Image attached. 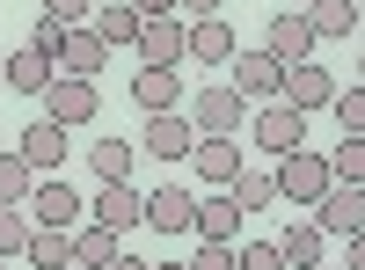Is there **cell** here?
I'll list each match as a JSON object with an SVG mask.
<instances>
[{"label": "cell", "instance_id": "1", "mask_svg": "<svg viewBox=\"0 0 365 270\" xmlns=\"http://www.w3.org/2000/svg\"><path fill=\"white\" fill-rule=\"evenodd\" d=\"M197 125V139H234L241 125H249V95H241L234 81H205L197 95H190V110H182Z\"/></svg>", "mask_w": 365, "mask_h": 270}, {"label": "cell", "instance_id": "2", "mask_svg": "<svg viewBox=\"0 0 365 270\" xmlns=\"http://www.w3.org/2000/svg\"><path fill=\"white\" fill-rule=\"evenodd\" d=\"M329 183H336V168H329V154H314V146H299V154L278 161V197H292V204H322Z\"/></svg>", "mask_w": 365, "mask_h": 270}, {"label": "cell", "instance_id": "3", "mask_svg": "<svg viewBox=\"0 0 365 270\" xmlns=\"http://www.w3.org/2000/svg\"><path fill=\"white\" fill-rule=\"evenodd\" d=\"M96 110H103V88L96 81H73V73H58L51 88H44V117H51V125H96Z\"/></svg>", "mask_w": 365, "mask_h": 270}, {"label": "cell", "instance_id": "4", "mask_svg": "<svg viewBox=\"0 0 365 270\" xmlns=\"http://www.w3.org/2000/svg\"><path fill=\"white\" fill-rule=\"evenodd\" d=\"M336 73H329V66H314V58H299V66H285V88H278V103H292L299 117H307V110H329V103H336Z\"/></svg>", "mask_w": 365, "mask_h": 270}, {"label": "cell", "instance_id": "5", "mask_svg": "<svg viewBox=\"0 0 365 270\" xmlns=\"http://www.w3.org/2000/svg\"><path fill=\"white\" fill-rule=\"evenodd\" d=\"M88 212H96V227H110L117 242H125L132 227H146V190H132V183H103L96 197H88Z\"/></svg>", "mask_w": 365, "mask_h": 270}, {"label": "cell", "instance_id": "6", "mask_svg": "<svg viewBox=\"0 0 365 270\" xmlns=\"http://www.w3.org/2000/svg\"><path fill=\"white\" fill-rule=\"evenodd\" d=\"M249 139L270 146V154L285 161V154H299V146H307V117H299L292 103H270L263 117H249Z\"/></svg>", "mask_w": 365, "mask_h": 270}, {"label": "cell", "instance_id": "7", "mask_svg": "<svg viewBox=\"0 0 365 270\" xmlns=\"http://www.w3.org/2000/svg\"><path fill=\"white\" fill-rule=\"evenodd\" d=\"M314 29H307V15H299V8H285V15H270L263 22V51L270 58H278V66H299V58H314Z\"/></svg>", "mask_w": 365, "mask_h": 270}, {"label": "cell", "instance_id": "8", "mask_svg": "<svg viewBox=\"0 0 365 270\" xmlns=\"http://www.w3.org/2000/svg\"><path fill=\"white\" fill-rule=\"evenodd\" d=\"M314 227H322V234H336V242L365 234V190H358V183H329V197L314 204Z\"/></svg>", "mask_w": 365, "mask_h": 270}, {"label": "cell", "instance_id": "9", "mask_svg": "<svg viewBox=\"0 0 365 270\" xmlns=\"http://www.w3.org/2000/svg\"><path fill=\"white\" fill-rule=\"evenodd\" d=\"M29 219L37 227H81V190L66 175H37V190H29Z\"/></svg>", "mask_w": 365, "mask_h": 270}, {"label": "cell", "instance_id": "10", "mask_svg": "<svg viewBox=\"0 0 365 270\" xmlns=\"http://www.w3.org/2000/svg\"><path fill=\"white\" fill-rule=\"evenodd\" d=\"M139 139H146V154H161V161H190V146H197V125H190L182 110H154Z\"/></svg>", "mask_w": 365, "mask_h": 270}, {"label": "cell", "instance_id": "11", "mask_svg": "<svg viewBox=\"0 0 365 270\" xmlns=\"http://www.w3.org/2000/svg\"><path fill=\"white\" fill-rule=\"evenodd\" d=\"M66 125H51V117H37V125H29L22 132V146H15V154L29 161V168H37V175H66Z\"/></svg>", "mask_w": 365, "mask_h": 270}, {"label": "cell", "instance_id": "12", "mask_svg": "<svg viewBox=\"0 0 365 270\" xmlns=\"http://www.w3.org/2000/svg\"><path fill=\"white\" fill-rule=\"evenodd\" d=\"M182 44H190V22H175V15H154L139 29V66H175Z\"/></svg>", "mask_w": 365, "mask_h": 270}, {"label": "cell", "instance_id": "13", "mask_svg": "<svg viewBox=\"0 0 365 270\" xmlns=\"http://www.w3.org/2000/svg\"><path fill=\"white\" fill-rule=\"evenodd\" d=\"M103 66H110V44H103L88 22H73V29H66V51H58V73H73V81H96Z\"/></svg>", "mask_w": 365, "mask_h": 270}, {"label": "cell", "instance_id": "14", "mask_svg": "<svg viewBox=\"0 0 365 270\" xmlns=\"http://www.w3.org/2000/svg\"><path fill=\"white\" fill-rule=\"evenodd\" d=\"M182 58H197V66H227V58H234V22L197 15V22H190V44H182Z\"/></svg>", "mask_w": 365, "mask_h": 270}, {"label": "cell", "instance_id": "15", "mask_svg": "<svg viewBox=\"0 0 365 270\" xmlns=\"http://www.w3.org/2000/svg\"><path fill=\"white\" fill-rule=\"evenodd\" d=\"M146 227L154 234H190L197 227V197L190 190H146Z\"/></svg>", "mask_w": 365, "mask_h": 270}, {"label": "cell", "instance_id": "16", "mask_svg": "<svg viewBox=\"0 0 365 270\" xmlns=\"http://www.w3.org/2000/svg\"><path fill=\"white\" fill-rule=\"evenodd\" d=\"M234 88H241V95H278V88H285V66H278L263 44H256V51H234Z\"/></svg>", "mask_w": 365, "mask_h": 270}, {"label": "cell", "instance_id": "17", "mask_svg": "<svg viewBox=\"0 0 365 270\" xmlns=\"http://www.w3.org/2000/svg\"><path fill=\"white\" fill-rule=\"evenodd\" d=\"M0 81H8L15 95H44V88L58 81V66H51L44 51H29V44H22V51H8V66H0Z\"/></svg>", "mask_w": 365, "mask_h": 270}, {"label": "cell", "instance_id": "18", "mask_svg": "<svg viewBox=\"0 0 365 270\" xmlns=\"http://www.w3.org/2000/svg\"><path fill=\"white\" fill-rule=\"evenodd\" d=\"M190 168L205 175V183H234L249 161H241V139H197L190 146Z\"/></svg>", "mask_w": 365, "mask_h": 270}, {"label": "cell", "instance_id": "19", "mask_svg": "<svg viewBox=\"0 0 365 270\" xmlns=\"http://www.w3.org/2000/svg\"><path fill=\"white\" fill-rule=\"evenodd\" d=\"M241 219H249V212H241V204L234 197H197V242H241Z\"/></svg>", "mask_w": 365, "mask_h": 270}, {"label": "cell", "instance_id": "20", "mask_svg": "<svg viewBox=\"0 0 365 270\" xmlns=\"http://www.w3.org/2000/svg\"><path fill=\"white\" fill-rule=\"evenodd\" d=\"M132 103L154 117V110H175L182 103V81H175V66H139V81H132Z\"/></svg>", "mask_w": 365, "mask_h": 270}, {"label": "cell", "instance_id": "21", "mask_svg": "<svg viewBox=\"0 0 365 270\" xmlns=\"http://www.w3.org/2000/svg\"><path fill=\"white\" fill-rule=\"evenodd\" d=\"M88 29H96V37H103L110 51H125V44H139V29H146V15H139L132 0H125V8H96V15H88Z\"/></svg>", "mask_w": 365, "mask_h": 270}, {"label": "cell", "instance_id": "22", "mask_svg": "<svg viewBox=\"0 0 365 270\" xmlns=\"http://www.w3.org/2000/svg\"><path fill=\"white\" fill-rule=\"evenodd\" d=\"M37 270H66L73 263V227H29V249H22Z\"/></svg>", "mask_w": 365, "mask_h": 270}, {"label": "cell", "instance_id": "23", "mask_svg": "<svg viewBox=\"0 0 365 270\" xmlns=\"http://www.w3.org/2000/svg\"><path fill=\"white\" fill-rule=\"evenodd\" d=\"M299 15H307L314 37H351V29H358V0H307Z\"/></svg>", "mask_w": 365, "mask_h": 270}, {"label": "cell", "instance_id": "24", "mask_svg": "<svg viewBox=\"0 0 365 270\" xmlns=\"http://www.w3.org/2000/svg\"><path fill=\"white\" fill-rule=\"evenodd\" d=\"M88 168H96V183H132V139H96Z\"/></svg>", "mask_w": 365, "mask_h": 270}, {"label": "cell", "instance_id": "25", "mask_svg": "<svg viewBox=\"0 0 365 270\" xmlns=\"http://www.w3.org/2000/svg\"><path fill=\"white\" fill-rule=\"evenodd\" d=\"M322 242H329V234H322L314 219H299V227H285V242H278V256H285L292 270H314V263H322Z\"/></svg>", "mask_w": 365, "mask_h": 270}, {"label": "cell", "instance_id": "26", "mask_svg": "<svg viewBox=\"0 0 365 270\" xmlns=\"http://www.w3.org/2000/svg\"><path fill=\"white\" fill-rule=\"evenodd\" d=\"M29 190H37V168L15 146H0V204H29Z\"/></svg>", "mask_w": 365, "mask_h": 270}, {"label": "cell", "instance_id": "27", "mask_svg": "<svg viewBox=\"0 0 365 270\" xmlns=\"http://www.w3.org/2000/svg\"><path fill=\"white\" fill-rule=\"evenodd\" d=\"M234 204H241V212H263V204H278V175L241 168V175H234Z\"/></svg>", "mask_w": 365, "mask_h": 270}, {"label": "cell", "instance_id": "28", "mask_svg": "<svg viewBox=\"0 0 365 270\" xmlns=\"http://www.w3.org/2000/svg\"><path fill=\"white\" fill-rule=\"evenodd\" d=\"M110 256H117V234H110V227H81V234H73V263H81V270H103Z\"/></svg>", "mask_w": 365, "mask_h": 270}, {"label": "cell", "instance_id": "29", "mask_svg": "<svg viewBox=\"0 0 365 270\" xmlns=\"http://www.w3.org/2000/svg\"><path fill=\"white\" fill-rule=\"evenodd\" d=\"M29 227H37L29 204H0V256H22L29 249Z\"/></svg>", "mask_w": 365, "mask_h": 270}, {"label": "cell", "instance_id": "30", "mask_svg": "<svg viewBox=\"0 0 365 270\" xmlns=\"http://www.w3.org/2000/svg\"><path fill=\"white\" fill-rule=\"evenodd\" d=\"M329 168H336V183H358L365 190V139H336V154H329Z\"/></svg>", "mask_w": 365, "mask_h": 270}, {"label": "cell", "instance_id": "31", "mask_svg": "<svg viewBox=\"0 0 365 270\" xmlns=\"http://www.w3.org/2000/svg\"><path fill=\"white\" fill-rule=\"evenodd\" d=\"M329 110H336V125H344L351 139H365V88H358V81L336 88V103H329Z\"/></svg>", "mask_w": 365, "mask_h": 270}, {"label": "cell", "instance_id": "32", "mask_svg": "<svg viewBox=\"0 0 365 270\" xmlns=\"http://www.w3.org/2000/svg\"><path fill=\"white\" fill-rule=\"evenodd\" d=\"M234 270H285L278 242H234Z\"/></svg>", "mask_w": 365, "mask_h": 270}, {"label": "cell", "instance_id": "33", "mask_svg": "<svg viewBox=\"0 0 365 270\" xmlns=\"http://www.w3.org/2000/svg\"><path fill=\"white\" fill-rule=\"evenodd\" d=\"M29 51H44L51 66H58V51H66V22H51V15H44L37 29H29Z\"/></svg>", "mask_w": 365, "mask_h": 270}, {"label": "cell", "instance_id": "34", "mask_svg": "<svg viewBox=\"0 0 365 270\" xmlns=\"http://www.w3.org/2000/svg\"><path fill=\"white\" fill-rule=\"evenodd\" d=\"M182 270H234V242H205L197 256H182Z\"/></svg>", "mask_w": 365, "mask_h": 270}, {"label": "cell", "instance_id": "35", "mask_svg": "<svg viewBox=\"0 0 365 270\" xmlns=\"http://www.w3.org/2000/svg\"><path fill=\"white\" fill-rule=\"evenodd\" d=\"M44 15L73 29V22H88V15H96V0H44Z\"/></svg>", "mask_w": 365, "mask_h": 270}, {"label": "cell", "instance_id": "36", "mask_svg": "<svg viewBox=\"0 0 365 270\" xmlns=\"http://www.w3.org/2000/svg\"><path fill=\"white\" fill-rule=\"evenodd\" d=\"M132 8H139L146 22H154V15H175V0H132Z\"/></svg>", "mask_w": 365, "mask_h": 270}, {"label": "cell", "instance_id": "37", "mask_svg": "<svg viewBox=\"0 0 365 270\" xmlns=\"http://www.w3.org/2000/svg\"><path fill=\"white\" fill-rule=\"evenodd\" d=\"M344 270H365V234H351V256H344Z\"/></svg>", "mask_w": 365, "mask_h": 270}, {"label": "cell", "instance_id": "38", "mask_svg": "<svg viewBox=\"0 0 365 270\" xmlns=\"http://www.w3.org/2000/svg\"><path fill=\"white\" fill-rule=\"evenodd\" d=\"M175 8H190V15H220L227 0H175Z\"/></svg>", "mask_w": 365, "mask_h": 270}, {"label": "cell", "instance_id": "39", "mask_svg": "<svg viewBox=\"0 0 365 270\" xmlns=\"http://www.w3.org/2000/svg\"><path fill=\"white\" fill-rule=\"evenodd\" d=\"M103 270H146V263H139V256H125V249H117V256H110Z\"/></svg>", "mask_w": 365, "mask_h": 270}, {"label": "cell", "instance_id": "40", "mask_svg": "<svg viewBox=\"0 0 365 270\" xmlns=\"http://www.w3.org/2000/svg\"><path fill=\"white\" fill-rule=\"evenodd\" d=\"M358 88H365V51H358Z\"/></svg>", "mask_w": 365, "mask_h": 270}, {"label": "cell", "instance_id": "41", "mask_svg": "<svg viewBox=\"0 0 365 270\" xmlns=\"http://www.w3.org/2000/svg\"><path fill=\"white\" fill-rule=\"evenodd\" d=\"M154 270H182V263H154Z\"/></svg>", "mask_w": 365, "mask_h": 270}, {"label": "cell", "instance_id": "42", "mask_svg": "<svg viewBox=\"0 0 365 270\" xmlns=\"http://www.w3.org/2000/svg\"><path fill=\"white\" fill-rule=\"evenodd\" d=\"M358 22H365V0H358Z\"/></svg>", "mask_w": 365, "mask_h": 270}, {"label": "cell", "instance_id": "43", "mask_svg": "<svg viewBox=\"0 0 365 270\" xmlns=\"http://www.w3.org/2000/svg\"><path fill=\"white\" fill-rule=\"evenodd\" d=\"M314 270H336V263H314Z\"/></svg>", "mask_w": 365, "mask_h": 270}, {"label": "cell", "instance_id": "44", "mask_svg": "<svg viewBox=\"0 0 365 270\" xmlns=\"http://www.w3.org/2000/svg\"><path fill=\"white\" fill-rule=\"evenodd\" d=\"M292 8H307V0H292Z\"/></svg>", "mask_w": 365, "mask_h": 270}, {"label": "cell", "instance_id": "45", "mask_svg": "<svg viewBox=\"0 0 365 270\" xmlns=\"http://www.w3.org/2000/svg\"><path fill=\"white\" fill-rule=\"evenodd\" d=\"M66 270H81V263H66Z\"/></svg>", "mask_w": 365, "mask_h": 270}, {"label": "cell", "instance_id": "46", "mask_svg": "<svg viewBox=\"0 0 365 270\" xmlns=\"http://www.w3.org/2000/svg\"><path fill=\"white\" fill-rule=\"evenodd\" d=\"M0 66H8V58H0Z\"/></svg>", "mask_w": 365, "mask_h": 270}, {"label": "cell", "instance_id": "47", "mask_svg": "<svg viewBox=\"0 0 365 270\" xmlns=\"http://www.w3.org/2000/svg\"><path fill=\"white\" fill-rule=\"evenodd\" d=\"M0 263H8V256H0Z\"/></svg>", "mask_w": 365, "mask_h": 270}]
</instances>
